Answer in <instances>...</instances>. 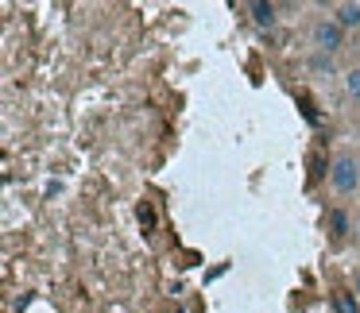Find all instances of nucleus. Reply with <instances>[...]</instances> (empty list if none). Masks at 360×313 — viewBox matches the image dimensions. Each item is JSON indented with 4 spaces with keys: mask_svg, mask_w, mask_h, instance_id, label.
Returning <instances> with one entry per match:
<instances>
[{
    "mask_svg": "<svg viewBox=\"0 0 360 313\" xmlns=\"http://www.w3.org/2000/svg\"><path fill=\"white\" fill-rule=\"evenodd\" d=\"M329 186L337 189V194H356L360 189V174H356V155H349V151H341V155L329 163Z\"/></svg>",
    "mask_w": 360,
    "mask_h": 313,
    "instance_id": "nucleus-1",
    "label": "nucleus"
},
{
    "mask_svg": "<svg viewBox=\"0 0 360 313\" xmlns=\"http://www.w3.org/2000/svg\"><path fill=\"white\" fill-rule=\"evenodd\" d=\"M310 43L318 47V55L333 58L337 51L345 47V27L337 24V20H318V24H314V32H310Z\"/></svg>",
    "mask_w": 360,
    "mask_h": 313,
    "instance_id": "nucleus-2",
    "label": "nucleus"
},
{
    "mask_svg": "<svg viewBox=\"0 0 360 313\" xmlns=\"http://www.w3.org/2000/svg\"><path fill=\"white\" fill-rule=\"evenodd\" d=\"M333 20L345 27V32L360 27V4H337V8H333Z\"/></svg>",
    "mask_w": 360,
    "mask_h": 313,
    "instance_id": "nucleus-3",
    "label": "nucleus"
},
{
    "mask_svg": "<svg viewBox=\"0 0 360 313\" xmlns=\"http://www.w3.org/2000/svg\"><path fill=\"white\" fill-rule=\"evenodd\" d=\"M252 20H256V27H275V4H267V0H256V4H248Z\"/></svg>",
    "mask_w": 360,
    "mask_h": 313,
    "instance_id": "nucleus-4",
    "label": "nucleus"
},
{
    "mask_svg": "<svg viewBox=\"0 0 360 313\" xmlns=\"http://www.w3.org/2000/svg\"><path fill=\"white\" fill-rule=\"evenodd\" d=\"M333 309L337 313H360V298L349 294V290H337V294H333Z\"/></svg>",
    "mask_w": 360,
    "mask_h": 313,
    "instance_id": "nucleus-5",
    "label": "nucleus"
},
{
    "mask_svg": "<svg viewBox=\"0 0 360 313\" xmlns=\"http://www.w3.org/2000/svg\"><path fill=\"white\" fill-rule=\"evenodd\" d=\"M345 89H349V97H356V101H360V66L345 74Z\"/></svg>",
    "mask_w": 360,
    "mask_h": 313,
    "instance_id": "nucleus-6",
    "label": "nucleus"
},
{
    "mask_svg": "<svg viewBox=\"0 0 360 313\" xmlns=\"http://www.w3.org/2000/svg\"><path fill=\"white\" fill-rule=\"evenodd\" d=\"M329 225H333V232H337V236H345V232H349V217H345L341 209H333V213H329Z\"/></svg>",
    "mask_w": 360,
    "mask_h": 313,
    "instance_id": "nucleus-7",
    "label": "nucleus"
},
{
    "mask_svg": "<svg viewBox=\"0 0 360 313\" xmlns=\"http://www.w3.org/2000/svg\"><path fill=\"white\" fill-rule=\"evenodd\" d=\"M310 66H314V70H329V58H326V55H318Z\"/></svg>",
    "mask_w": 360,
    "mask_h": 313,
    "instance_id": "nucleus-8",
    "label": "nucleus"
},
{
    "mask_svg": "<svg viewBox=\"0 0 360 313\" xmlns=\"http://www.w3.org/2000/svg\"><path fill=\"white\" fill-rule=\"evenodd\" d=\"M352 290H356V298H360V271H356V279H352Z\"/></svg>",
    "mask_w": 360,
    "mask_h": 313,
    "instance_id": "nucleus-9",
    "label": "nucleus"
},
{
    "mask_svg": "<svg viewBox=\"0 0 360 313\" xmlns=\"http://www.w3.org/2000/svg\"><path fill=\"white\" fill-rule=\"evenodd\" d=\"M356 174H360V155H356Z\"/></svg>",
    "mask_w": 360,
    "mask_h": 313,
    "instance_id": "nucleus-10",
    "label": "nucleus"
}]
</instances>
